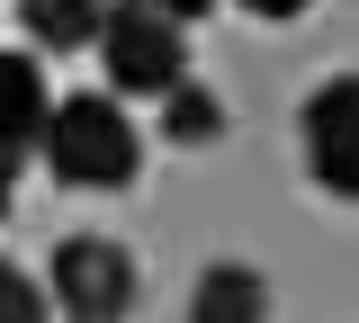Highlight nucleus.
<instances>
[{
	"instance_id": "obj_9",
	"label": "nucleus",
	"mask_w": 359,
	"mask_h": 323,
	"mask_svg": "<svg viewBox=\"0 0 359 323\" xmlns=\"http://www.w3.org/2000/svg\"><path fill=\"white\" fill-rule=\"evenodd\" d=\"M0 323H54L45 278H27V270H9V261H0Z\"/></svg>"
},
{
	"instance_id": "obj_8",
	"label": "nucleus",
	"mask_w": 359,
	"mask_h": 323,
	"mask_svg": "<svg viewBox=\"0 0 359 323\" xmlns=\"http://www.w3.org/2000/svg\"><path fill=\"white\" fill-rule=\"evenodd\" d=\"M162 135H171L180 153L216 144V135H224V99L207 90V81H180V90H162Z\"/></svg>"
},
{
	"instance_id": "obj_4",
	"label": "nucleus",
	"mask_w": 359,
	"mask_h": 323,
	"mask_svg": "<svg viewBox=\"0 0 359 323\" xmlns=\"http://www.w3.org/2000/svg\"><path fill=\"white\" fill-rule=\"evenodd\" d=\"M297 144H306V180L323 188V198L359 207V72H332V81L306 90Z\"/></svg>"
},
{
	"instance_id": "obj_2",
	"label": "nucleus",
	"mask_w": 359,
	"mask_h": 323,
	"mask_svg": "<svg viewBox=\"0 0 359 323\" xmlns=\"http://www.w3.org/2000/svg\"><path fill=\"white\" fill-rule=\"evenodd\" d=\"M99 72L108 99H162L189 81V27H171L153 0H108L99 18Z\"/></svg>"
},
{
	"instance_id": "obj_10",
	"label": "nucleus",
	"mask_w": 359,
	"mask_h": 323,
	"mask_svg": "<svg viewBox=\"0 0 359 323\" xmlns=\"http://www.w3.org/2000/svg\"><path fill=\"white\" fill-rule=\"evenodd\" d=\"M153 9H162V18H171V27H198V18H207V9H224V0H153Z\"/></svg>"
},
{
	"instance_id": "obj_5",
	"label": "nucleus",
	"mask_w": 359,
	"mask_h": 323,
	"mask_svg": "<svg viewBox=\"0 0 359 323\" xmlns=\"http://www.w3.org/2000/svg\"><path fill=\"white\" fill-rule=\"evenodd\" d=\"M45 108H54V90H45V63L0 46V162H27V153H36Z\"/></svg>"
},
{
	"instance_id": "obj_7",
	"label": "nucleus",
	"mask_w": 359,
	"mask_h": 323,
	"mask_svg": "<svg viewBox=\"0 0 359 323\" xmlns=\"http://www.w3.org/2000/svg\"><path fill=\"white\" fill-rule=\"evenodd\" d=\"M99 18H108V0H18V27H27L45 54L99 46Z\"/></svg>"
},
{
	"instance_id": "obj_1",
	"label": "nucleus",
	"mask_w": 359,
	"mask_h": 323,
	"mask_svg": "<svg viewBox=\"0 0 359 323\" xmlns=\"http://www.w3.org/2000/svg\"><path fill=\"white\" fill-rule=\"evenodd\" d=\"M36 153H45V171L63 188H135V171H144V126L108 90H72V99L45 108Z\"/></svg>"
},
{
	"instance_id": "obj_6",
	"label": "nucleus",
	"mask_w": 359,
	"mask_h": 323,
	"mask_svg": "<svg viewBox=\"0 0 359 323\" xmlns=\"http://www.w3.org/2000/svg\"><path fill=\"white\" fill-rule=\"evenodd\" d=\"M189 323H269V278L252 261H207L189 278Z\"/></svg>"
},
{
	"instance_id": "obj_11",
	"label": "nucleus",
	"mask_w": 359,
	"mask_h": 323,
	"mask_svg": "<svg viewBox=\"0 0 359 323\" xmlns=\"http://www.w3.org/2000/svg\"><path fill=\"white\" fill-rule=\"evenodd\" d=\"M233 9H252V18H306L314 0H233Z\"/></svg>"
},
{
	"instance_id": "obj_12",
	"label": "nucleus",
	"mask_w": 359,
	"mask_h": 323,
	"mask_svg": "<svg viewBox=\"0 0 359 323\" xmlns=\"http://www.w3.org/2000/svg\"><path fill=\"white\" fill-rule=\"evenodd\" d=\"M9 207H18V162H0V225H9Z\"/></svg>"
},
{
	"instance_id": "obj_3",
	"label": "nucleus",
	"mask_w": 359,
	"mask_h": 323,
	"mask_svg": "<svg viewBox=\"0 0 359 323\" xmlns=\"http://www.w3.org/2000/svg\"><path fill=\"white\" fill-rule=\"evenodd\" d=\"M45 296L72 323H126L135 296H144V270L117 233H63L54 261H45Z\"/></svg>"
}]
</instances>
